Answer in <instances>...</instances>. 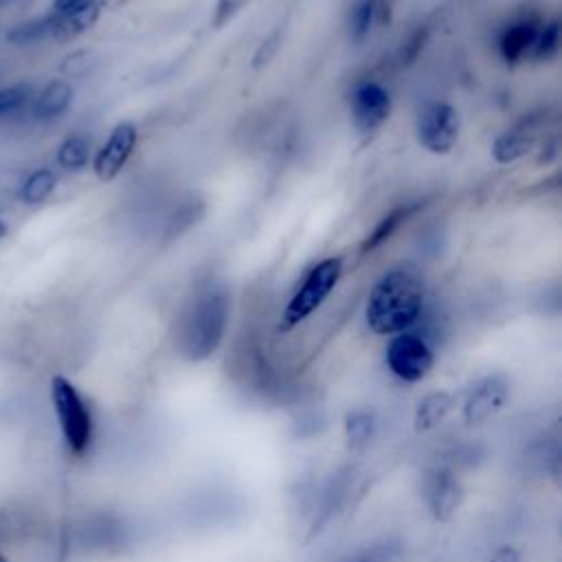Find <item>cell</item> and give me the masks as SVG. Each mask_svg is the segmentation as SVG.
Instances as JSON below:
<instances>
[{
  "mask_svg": "<svg viewBox=\"0 0 562 562\" xmlns=\"http://www.w3.org/2000/svg\"><path fill=\"white\" fill-rule=\"evenodd\" d=\"M426 281L411 266L389 268L369 290L364 301V325L371 334L389 338L415 329L426 314Z\"/></svg>",
  "mask_w": 562,
  "mask_h": 562,
  "instance_id": "obj_1",
  "label": "cell"
},
{
  "mask_svg": "<svg viewBox=\"0 0 562 562\" xmlns=\"http://www.w3.org/2000/svg\"><path fill=\"white\" fill-rule=\"evenodd\" d=\"M228 327V299L220 288L200 290L184 310L178 325V349L187 360L202 362L211 358Z\"/></svg>",
  "mask_w": 562,
  "mask_h": 562,
  "instance_id": "obj_2",
  "label": "cell"
},
{
  "mask_svg": "<svg viewBox=\"0 0 562 562\" xmlns=\"http://www.w3.org/2000/svg\"><path fill=\"white\" fill-rule=\"evenodd\" d=\"M48 395H50L53 415L59 428V437L66 450L77 459L86 457L92 450L94 435H97L94 411L88 397L70 378L61 373L50 378Z\"/></svg>",
  "mask_w": 562,
  "mask_h": 562,
  "instance_id": "obj_3",
  "label": "cell"
},
{
  "mask_svg": "<svg viewBox=\"0 0 562 562\" xmlns=\"http://www.w3.org/2000/svg\"><path fill=\"white\" fill-rule=\"evenodd\" d=\"M342 270V257L329 255L316 261L285 301L277 329L288 334L312 318L340 283Z\"/></svg>",
  "mask_w": 562,
  "mask_h": 562,
  "instance_id": "obj_4",
  "label": "cell"
},
{
  "mask_svg": "<svg viewBox=\"0 0 562 562\" xmlns=\"http://www.w3.org/2000/svg\"><path fill=\"white\" fill-rule=\"evenodd\" d=\"M384 367L402 384L424 382L437 362L435 345L417 329H408L386 338Z\"/></svg>",
  "mask_w": 562,
  "mask_h": 562,
  "instance_id": "obj_5",
  "label": "cell"
},
{
  "mask_svg": "<svg viewBox=\"0 0 562 562\" xmlns=\"http://www.w3.org/2000/svg\"><path fill=\"white\" fill-rule=\"evenodd\" d=\"M419 494L430 518L443 522L450 520L454 512L461 507L465 487L459 470L452 463L437 461L422 472Z\"/></svg>",
  "mask_w": 562,
  "mask_h": 562,
  "instance_id": "obj_6",
  "label": "cell"
},
{
  "mask_svg": "<svg viewBox=\"0 0 562 562\" xmlns=\"http://www.w3.org/2000/svg\"><path fill=\"white\" fill-rule=\"evenodd\" d=\"M512 382L503 373H487L476 378L461 395L459 411L468 426H481L494 419L509 402Z\"/></svg>",
  "mask_w": 562,
  "mask_h": 562,
  "instance_id": "obj_7",
  "label": "cell"
},
{
  "mask_svg": "<svg viewBox=\"0 0 562 562\" xmlns=\"http://www.w3.org/2000/svg\"><path fill=\"white\" fill-rule=\"evenodd\" d=\"M459 112L446 101L426 103L415 119V138L419 147L435 156L450 154L459 140Z\"/></svg>",
  "mask_w": 562,
  "mask_h": 562,
  "instance_id": "obj_8",
  "label": "cell"
},
{
  "mask_svg": "<svg viewBox=\"0 0 562 562\" xmlns=\"http://www.w3.org/2000/svg\"><path fill=\"white\" fill-rule=\"evenodd\" d=\"M393 99L386 86L375 79L358 81L349 92V114L353 127L369 136L375 134L391 116Z\"/></svg>",
  "mask_w": 562,
  "mask_h": 562,
  "instance_id": "obj_9",
  "label": "cell"
},
{
  "mask_svg": "<svg viewBox=\"0 0 562 562\" xmlns=\"http://www.w3.org/2000/svg\"><path fill=\"white\" fill-rule=\"evenodd\" d=\"M136 145H138L136 125L132 121H119L92 156V171L97 180L103 184L116 180L125 169V165L130 162V158L134 156Z\"/></svg>",
  "mask_w": 562,
  "mask_h": 562,
  "instance_id": "obj_10",
  "label": "cell"
},
{
  "mask_svg": "<svg viewBox=\"0 0 562 562\" xmlns=\"http://www.w3.org/2000/svg\"><path fill=\"white\" fill-rule=\"evenodd\" d=\"M544 130V114L542 112H529L520 116L514 125H509L505 132H501L492 143V158L498 165H514L522 160L527 154H531Z\"/></svg>",
  "mask_w": 562,
  "mask_h": 562,
  "instance_id": "obj_11",
  "label": "cell"
},
{
  "mask_svg": "<svg viewBox=\"0 0 562 562\" xmlns=\"http://www.w3.org/2000/svg\"><path fill=\"white\" fill-rule=\"evenodd\" d=\"M542 18L536 11H520L509 18L496 33V50L503 64L516 66L531 55Z\"/></svg>",
  "mask_w": 562,
  "mask_h": 562,
  "instance_id": "obj_12",
  "label": "cell"
},
{
  "mask_svg": "<svg viewBox=\"0 0 562 562\" xmlns=\"http://www.w3.org/2000/svg\"><path fill=\"white\" fill-rule=\"evenodd\" d=\"M75 88L68 79L55 77L46 81L42 88H37L29 116L37 123H53L59 121L72 105Z\"/></svg>",
  "mask_w": 562,
  "mask_h": 562,
  "instance_id": "obj_13",
  "label": "cell"
},
{
  "mask_svg": "<svg viewBox=\"0 0 562 562\" xmlns=\"http://www.w3.org/2000/svg\"><path fill=\"white\" fill-rule=\"evenodd\" d=\"M391 20V0H353L347 15V33L353 44H362L378 24Z\"/></svg>",
  "mask_w": 562,
  "mask_h": 562,
  "instance_id": "obj_14",
  "label": "cell"
},
{
  "mask_svg": "<svg viewBox=\"0 0 562 562\" xmlns=\"http://www.w3.org/2000/svg\"><path fill=\"white\" fill-rule=\"evenodd\" d=\"M457 402H459V397L448 389H435V391L424 393L413 411V428L417 432L435 430L457 408Z\"/></svg>",
  "mask_w": 562,
  "mask_h": 562,
  "instance_id": "obj_15",
  "label": "cell"
},
{
  "mask_svg": "<svg viewBox=\"0 0 562 562\" xmlns=\"http://www.w3.org/2000/svg\"><path fill=\"white\" fill-rule=\"evenodd\" d=\"M101 9H103L101 0H86L79 7H75L70 11H64V13L50 11L53 20H55L53 42H61V44L72 42L79 35H83L86 31H90L99 20Z\"/></svg>",
  "mask_w": 562,
  "mask_h": 562,
  "instance_id": "obj_16",
  "label": "cell"
},
{
  "mask_svg": "<svg viewBox=\"0 0 562 562\" xmlns=\"http://www.w3.org/2000/svg\"><path fill=\"white\" fill-rule=\"evenodd\" d=\"M424 206V202H404L395 209H391L386 215H382L378 220V224L367 233V237L362 239L360 244V252L362 255H369L373 250H378L380 246H384L400 228L402 224H406L408 217H413L419 209Z\"/></svg>",
  "mask_w": 562,
  "mask_h": 562,
  "instance_id": "obj_17",
  "label": "cell"
},
{
  "mask_svg": "<svg viewBox=\"0 0 562 562\" xmlns=\"http://www.w3.org/2000/svg\"><path fill=\"white\" fill-rule=\"evenodd\" d=\"M55 162L66 173H79L92 162V138L83 132L68 134L55 154Z\"/></svg>",
  "mask_w": 562,
  "mask_h": 562,
  "instance_id": "obj_18",
  "label": "cell"
},
{
  "mask_svg": "<svg viewBox=\"0 0 562 562\" xmlns=\"http://www.w3.org/2000/svg\"><path fill=\"white\" fill-rule=\"evenodd\" d=\"M57 189V173L50 167H37L29 171L18 184V200L24 206L44 204Z\"/></svg>",
  "mask_w": 562,
  "mask_h": 562,
  "instance_id": "obj_19",
  "label": "cell"
},
{
  "mask_svg": "<svg viewBox=\"0 0 562 562\" xmlns=\"http://www.w3.org/2000/svg\"><path fill=\"white\" fill-rule=\"evenodd\" d=\"M53 29L55 20L53 13H44L31 20H24L7 31V42L13 46H37L42 42H53Z\"/></svg>",
  "mask_w": 562,
  "mask_h": 562,
  "instance_id": "obj_20",
  "label": "cell"
},
{
  "mask_svg": "<svg viewBox=\"0 0 562 562\" xmlns=\"http://www.w3.org/2000/svg\"><path fill=\"white\" fill-rule=\"evenodd\" d=\"M37 86L33 81H15L0 88V121L29 116Z\"/></svg>",
  "mask_w": 562,
  "mask_h": 562,
  "instance_id": "obj_21",
  "label": "cell"
},
{
  "mask_svg": "<svg viewBox=\"0 0 562 562\" xmlns=\"http://www.w3.org/2000/svg\"><path fill=\"white\" fill-rule=\"evenodd\" d=\"M342 428H345V439L349 448L362 450L369 446V441L375 435V417L367 408H356L347 413Z\"/></svg>",
  "mask_w": 562,
  "mask_h": 562,
  "instance_id": "obj_22",
  "label": "cell"
},
{
  "mask_svg": "<svg viewBox=\"0 0 562 562\" xmlns=\"http://www.w3.org/2000/svg\"><path fill=\"white\" fill-rule=\"evenodd\" d=\"M560 44H562V26H560V20H558V18L542 20L529 59L540 61V64L553 61V59L560 55Z\"/></svg>",
  "mask_w": 562,
  "mask_h": 562,
  "instance_id": "obj_23",
  "label": "cell"
},
{
  "mask_svg": "<svg viewBox=\"0 0 562 562\" xmlns=\"http://www.w3.org/2000/svg\"><path fill=\"white\" fill-rule=\"evenodd\" d=\"M400 555V544L393 540H378L360 549L349 551L338 562H395Z\"/></svg>",
  "mask_w": 562,
  "mask_h": 562,
  "instance_id": "obj_24",
  "label": "cell"
},
{
  "mask_svg": "<svg viewBox=\"0 0 562 562\" xmlns=\"http://www.w3.org/2000/svg\"><path fill=\"white\" fill-rule=\"evenodd\" d=\"M248 4H250V0H215L213 15H211L213 29L228 26Z\"/></svg>",
  "mask_w": 562,
  "mask_h": 562,
  "instance_id": "obj_25",
  "label": "cell"
},
{
  "mask_svg": "<svg viewBox=\"0 0 562 562\" xmlns=\"http://www.w3.org/2000/svg\"><path fill=\"white\" fill-rule=\"evenodd\" d=\"M428 42V24H419L402 44V64H413Z\"/></svg>",
  "mask_w": 562,
  "mask_h": 562,
  "instance_id": "obj_26",
  "label": "cell"
},
{
  "mask_svg": "<svg viewBox=\"0 0 562 562\" xmlns=\"http://www.w3.org/2000/svg\"><path fill=\"white\" fill-rule=\"evenodd\" d=\"M88 66H90V53H88V50H75V53H70V55L61 61L59 70L64 72V79H70V77L81 75Z\"/></svg>",
  "mask_w": 562,
  "mask_h": 562,
  "instance_id": "obj_27",
  "label": "cell"
},
{
  "mask_svg": "<svg viewBox=\"0 0 562 562\" xmlns=\"http://www.w3.org/2000/svg\"><path fill=\"white\" fill-rule=\"evenodd\" d=\"M490 562H522V553L514 544H501L494 549Z\"/></svg>",
  "mask_w": 562,
  "mask_h": 562,
  "instance_id": "obj_28",
  "label": "cell"
},
{
  "mask_svg": "<svg viewBox=\"0 0 562 562\" xmlns=\"http://www.w3.org/2000/svg\"><path fill=\"white\" fill-rule=\"evenodd\" d=\"M540 149H538V162H551L558 158V138L551 136V138H540Z\"/></svg>",
  "mask_w": 562,
  "mask_h": 562,
  "instance_id": "obj_29",
  "label": "cell"
},
{
  "mask_svg": "<svg viewBox=\"0 0 562 562\" xmlns=\"http://www.w3.org/2000/svg\"><path fill=\"white\" fill-rule=\"evenodd\" d=\"M7 233H9V224L0 217V241L7 237Z\"/></svg>",
  "mask_w": 562,
  "mask_h": 562,
  "instance_id": "obj_30",
  "label": "cell"
},
{
  "mask_svg": "<svg viewBox=\"0 0 562 562\" xmlns=\"http://www.w3.org/2000/svg\"><path fill=\"white\" fill-rule=\"evenodd\" d=\"M0 562H9V558H7L2 551H0Z\"/></svg>",
  "mask_w": 562,
  "mask_h": 562,
  "instance_id": "obj_31",
  "label": "cell"
},
{
  "mask_svg": "<svg viewBox=\"0 0 562 562\" xmlns=\"http://www.w3.org/2000/svg\"><path fill=\"white\" fill-rule=\"evenodd\" d=\"M7 2H13V0H0V4H7Z\"/></svg>",
  "mask_w": 562,
  "mask_h": 562,
  "instance_id": "obj_32",
  "label": "cell"
}]
</instances>
